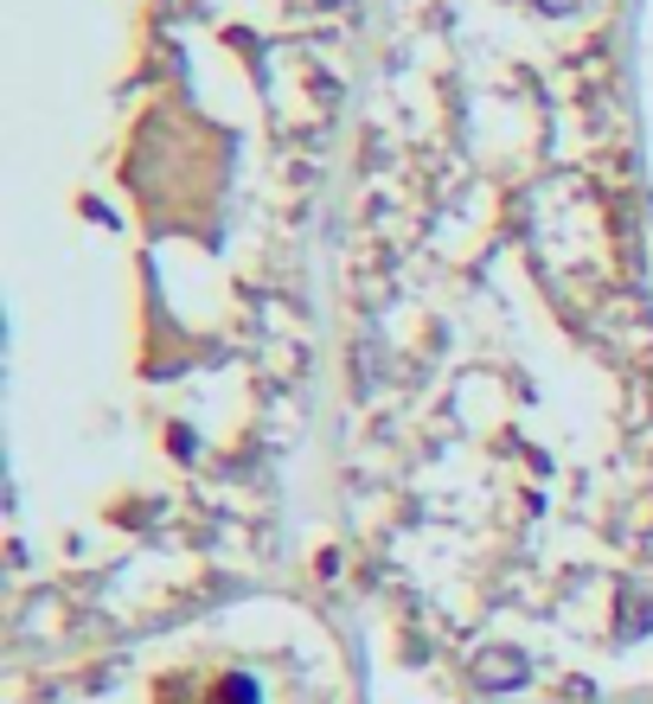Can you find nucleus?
<instances>
[{"mask_svg": "<svg viewBox=\"0 0 653 704\" xmlns=\"http://www.w3.org/2000/svg\"><path fill=\"white\" fill-rule=\"evenodd\" d=\"M474 685L481 692H513V685H525V673H532V660H525L520 647H487V653H474Z\"/></svg>", "mask_w": 653, "mask_h": 704, "instance_id": "f257e3e1", "label": "nucleus"}, {"mask_svg": "<svg viewBox=\"0 0 653 704\" xmlns=\"http://www.w3.org/2000/svg\"><path fill=\"white\" fill-rule=\"evenodd\" d=\"M225 704H257V685H250V678H231V685H225Z\"/></svg>", "mask_w": 653, "mask_h": 704, "instance_id": "f03ea898", "label": "nucleus"}]
</instances>
